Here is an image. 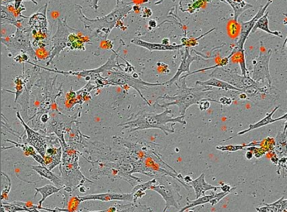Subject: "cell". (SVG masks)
<instances>
[{
	"label": "cell",
	"mask_w": 287,
	"mask_h": 212,
	"mask_svg": "<svg viewBox=\"0 0 287 212\" xmlns=\"http://www.w3.org/2000/svg\"><path fill=\"white\" fill-rule=\"evenodd\" d=\"M272 50H261L257 58L253 59L252 78L256 83H265L272 86V78L270 75V61L272 56Z\"/></svg>",
	"instance_id": "8fae6325"
},
{
	"label": "cell",
	"mask_w": 287,
	"mask_h": 212,
	"mask_svg": "<svg viewBox=\"0 0 287 212\" xmlns=\"http://www.w3.org/2000/svg\"><path fill=\"white\" fill-rule=\"evenodd\" d=\"M117 212H155L150 207L141 204L139 202H130L127 204H116Z\"/></svg>",
	"instance_id": "83f0119b"
},
{
	"label": "cell",
	"mask_w": 287,
	"mask_h": 212,
	"mask_svg": "<svg viewBox=\"0 0 287 212\" xmlns=\"http://www.w3.org/2000/svg\"><path fill=\"white\" fill-rule=\"evenodd\" d=\"M238 99H240V100H246V99H250V98L248 97L246 93H244V92H240V94H238Z\"/></svg>",
	"instance_id": "b9f144b4"
},
{
	"label": "cell",
	"mask_w": 287,
	"mask_h": 212,
	"mask_svg": "<svg viewBox=\"0 0 287 212\" xmlns=\"http://www.w3.org/2000/svg\"><path fill=\"white\" fill-rule=\"evenodd\" d=\"M234 52L232 51V53L230 54L227 58H222V60L220 61L219 63H217L216 65L212 66V67H209V68H202V69H198V70L194 71V72H192L190 73H187L186 75L182 76L180 78H186L188 76L192 75V74H195V73H201V72H203V71L211 70V69H214V68H220V67H224V66H227L229 63L230 59L232 58Z\"/></svg>",
	"instance_id": "4dcf8cb0"
},
{
	"label": "cell",
	"mask_w": 287,
	"mask_h": 212,
	"mask_svg": "<svg viewBox=\"0 0 287 212\" xmlns=\"http://www.w3.org/2000/svg\"><path fill=\"white\" fill-rule=\"evenodd\" d=\"M23 1H27V0H15L14 6H15V10H19V9L22 6ZM28 1H31V2L34 3L35 5H38L37 1H35V0H28Z\"/></svg>",
	"instance_id": "60d3db41"
},
{
	"label": "cell",
	"mask_w": 287,
	"mask_h": 212,
	"mask_svg": "<svg viewBox=\"0 0 287 212\" xmlns=\"http://www.w3.org/2000/svg\"><path fill=\"white\" fill-rule=\"evenodd\" d=\"M13 203L23 208L25 212H41L40 209H38L37 205L33 204L31 202L26 203V202L14 201Z\"/></svg>",
	"instance_id": "d6a6232c"
},
{
	"label": "cell",
	"mask_w": 287,
	"mask_h": 212,
	"mask_svg": "<svg viewBox=\"0 0 287 212\" xmlns=\"http://www.w3.org/2000/svg\"><path fill=\"white\" fill-rule=\"evenodd\" d=\"M112 52L113 53L111 54L108 60L106 61L103 65L100 66L97 68H93V69H88V70L68 71V72H65V71L58 70L57 68H49L48 67H42V66H39L37 64H36V66L40 69H44V70L50 72V73H55L66 76H77V77L85 78L87 82H95V81L103 78L104 76L102 74L107 73L109 71L115 70V69L122 70V68H121L122 65L118 63V58H120L121 56L119 55L118 52L115 51V50H112Z\"/></svg>",
	"instance_id": "9c48e42d"
},
{
	"label": "cell",
	"mask_w": 287,
	"mask_h": 212,
	"mask_svg": "<svg viewBox=\"0 0 287 212\" xmlns=\"http://www.w3.org/2000/svg\"><path fill=\"white\" fill-rule=\"evenodd\" d=\"M253 156H254V154H253L252 151H248L246 155H245V157H246L248 160H250V159L252 158Z\"/></svg>",
	"instance_id": "7dc6e473"
},
{
	"label": "cell",
	"mask_w": 287,
	"mask_h": 212,
	"mask_svg": "<svg viewBox=\"0 0 287 212\" xmlns=\"http://www.w3.org/2000/svg\"><path fill=\"white\" fill-rule=\"evenodd\" d=\"M30 35L31 29L27 26L20 25L16 27L15 34L10 35L8 37H2L0 39L1 44L7 48V50L12 54H20V53H26L32 58V60L37 62V54L34 50L32 43L30 41Z\"/></svg>",
	"instance_id": "ba28073f"
},
{
	"label": "cell",
	"mask_w": 287,
	"mask_h": 212,
	"mask_svg": "<svg viewBox=\"0 0 287 212\" xmlns=\"http://www.w3.org/2000/svg\"><path fill=\"white\" fill-rule=\"evenodd\" d=\"M64 187H57L53 184H46L45 186L40 187V188H35V194L34 196V199L36 198V195L38 194H41V199H40L39 203H38V206L42 207V204L45 202V199H47L48 197L53 195L54 194H58V192L61 190H63Z\"/></svg>",
	"instance_id": "d4e9b609"
},
{
	"label": "cell",
	"mask_w": 287,
	"mask_h": 212,
	"mask_svg": "<svg viewBox=\"0 0 287 212\" xmlns=\"http://www.w3.org/2000/svg\"><path fill=\"white\" fill-rule=\"evenodd\" d=\"M203 1H204L205 3H207V2H211L212 0H203Z\"/></svg>",
	"instance_id": "816d5d0a"
},
{
	"label": "cell",
	"mask_w": 287,
	"mask_h": 212,
	"mask_svg": "<svg viewBox=\"0 0 287 212\" xmlns=\"http://www.w3.org/2000/svg\"><path fill=\"white\" fill-rule=\"evenodd\" d=\"M206 174L202 173L199 177H197L196 179H192L189 182V185L194 189L195 194H196V199H199L201 197L204 195L205 193L209 190H218L221 189V186H214L212 184H209L206 182Z\"/></svg>",
	"instance_id": "d6986e66"
},
{
	"label": "cell",
	"mask_w": 287,
	"mask_h": 212,
	"mask_svg": "<svg viewBox=\"0 0 287 212\" xmlns=\"http://www.w3.org/2000/svg\"><path fill=\"white\" fill-rule=\"evenodd\" d=\"M172 111L166 108L162 113L157 114L154 112H148L144 111H139L137 113L132 114L124 123L119 124L118 126H123L121 130L127 129L129 133L135 131H142L147 129H159L161 130L166 136L169 134L175 132L174 126L169 127V123H179L185 126L187 122L184 119L185 116H179L172 117Z\"/></svg>",
	"instance_id": "7a4b0ae2"
},
{
	"label": "cell",
	"mask_w": 287,
	"mask_h": 212,
	"mask_svg": "<svg viewBox=\"0 0 287 212\" xmlns=\"http://www.w3.org/2000/svg\"><path fill=\"white\" fill-rule=\"evenodd\" d=\"M285 120L286 122H285V127H284V130L285 131H287V113H285V115H283V116H280V117H278V121H284Z\"/></svg>",
	"instance_id": "7bdbcfd3"
},
{
	"label": "cell",
	"mask_w": 287,
	"mask_h": 212,
	"mask_svg": "<svg viewBox=\"0 0 287 212\" xmlns=\"http://www.w3.org/2000/svg\"><path fill=\"white\" fill-rule=\"evenodd\" d=\"M47 8L48 4H45L29 18L28 25L31 29V34L34 38L33 45L35 46H37L38 43L48 37Z\"/></svg>",
	"instance_id": "7c38bea8"
},
{
	"label": "cell",
	"mask_w": 287,
	"mask_h": 212,
	"mask_svg": "<svg viewBox=\"0 0 287 212\" xmlns=\"http://www.w3.org/2000/svg\"><path fill=\"white\" fill-rule=\"evenodd\" d=\"M141 10H142V8H141V6H140V5H136V4L133 5V9H132V10L135 11V12H141Z\"/></svg>",
	"instance_id": "ee69618b"
},
{
	"label": "cell",
	"mask_w": 287,
	"mask_h": 212,
	"mask_svg": "<svg viewBox=\"0 0 287 212\" xmlns=\"http://www.w3.org/2000/svg\"><path fill=\"white\" fill-rule=\"evenodd\" d=\"M33 170H35L36 173H37L40 176V179H46L53 183L55 186L57 187H64V184H63V179L59 178V177L57 176L55 174H53V172L51 169H48L47 167L45 166V165H36V166H32Z\"/></svg>",
	"instance_id": "cb8c5ba5"
},
{
	"label": "cell",
	"mask_w": 287,
	"mask_h": 212,
	"mask_svg": "<svg viewBox=\"0 0 287 212\" xmlns=\"http://www.w3.org/2000/svg\"><path fill=\"white\" fill-rule=\"evenodd\" d=\"M283 15H284V16H285V19H284V21H283V23H284V25H287V14L284 13Z\"/></svg>",
	"instance_id": "681fc988"
},
{
	"label": "cell",
	"mask_w": 287,
	"mask_h": 212,
	"mask_svg": "<svg viewBox=\"0 0 287 212\" xmlns=\"http://www.w3.org/2000/svg\"><path fill=\"white\" fill-rule=\"evenodd\" d=\"M279 108H280V106H276L271 112L266 114V116H265L264 118L261 119L260 121H258V122L255 124H250L247 129H245L244 131H240L238 133L236 134L234 136H231L229 138L225 139V140L222 141V142L229 141V140L234 138L236 136H243V135H245V134L248 133V132H250V131H253V130H256V129L260 128V127H263V126H268V125H270V124L275 123L276 121H278V118L273 119L274 114L276 112V111H277Z\"/></svg>",
	"instance_id": "ffe728a7"
},
{
	"label": "cell",
	"mask_w": 287,
	"mask_h": 212,
	"mask_svg": "<svg viewBox=\"0 0 287 212\" xmlns=\"http://www.w3.org/2000/svg\"><path fill=\"white\" fill-rule=\"evenodd\" d=\"M162 43L164 44V45H169V39H168V38H164L163 41H162Z\"/></svg>",
	"instance_id": "c3c4849f"
},
{
	"label": "cell",
	"mask_w": 287,
	"mask_h": 212,
	"mask_svg": "<svg viewBox=\"0 0 287 212\" xmlns=\"http://www.w3.org/2000/svg\"><path fill=\"white\" fill-rule=\"evenodd\" d=\"M272 2L273 0H268L266 5L261 6L257 14L251 20L246 21V22L240 23V37H238L237 45L235 46L238 51L245 50V42H246V40H247L248 37L250 36V34L252 33L255 24L257 23L258 20H260V18L262 17L263 15H265L267 11L268 8L272 4Z\"/></svg>",
	"instance_id": "5bb4252c"
},
{
	"label": "cell",
	"mask_w": 287,
	"mask_h": 212,
	"mask_svg": "<svg viewBox=\"0 0 287 212\" xmlns=\"http://www.w3.org/2000/svg\"><path fill=\"white\" fill-rule=\"evenodd\" d=\"M217 150L223 152H236V151L245 150V145H228V146H217Z\"/></svg>",
	"instance_id": "836d02e7"
},
{
	"label": "cell",
	"mask_w": 287,
	"mask_h": 212,
	"mask_svg": "<svg viewBox=\"0 0 287 212\" xmlns=\"http://www.w3.org/2000/svg\"><path fill=\"white\" fill-rule=\"evenodd\" d=\"M78 197V202L85 201H128L133 202V194L131 193H103V194H86L83 196Z\"/></svg>",
	"instance_id": "2e32d148"
},
{
	"label": "cell",
	"mask_w": 287,
	"mask_h": 212,
	"mask_svg": "<svg viewBox=\"0 0 287 212\" xmlns=\"http://www.w3.org/2000/svg\"><path fill=\"white\" fill-rule=\"evenodd\" d=\"M285 170H286V171H287V168H286V169H285Z\"/></svg>",
	"instance_id": "f5cc1de1"
},
{
	"label": "cell",
	"mask_w": 287,
	"mask_h": 212,
	"mask_svg": "<svg viewBox=\"0 0 287 212\" xmlns=\"http://www.w3.org/2000/svg\"><path fill=\"white\" fill-rule=\"evenodd\" d=\"M201 58L199 56H192L190 54V49L189 47H185V51H184L183 58H182L181 63L179 65L176 73L174 74V77L164 83V85L171 86L172 84L176 83L177 81L179 80V78H181V75L184 73H192L190 71V65L194 61L200 60Z\"/></svg>",
	"instance_id": "e0dca14e"
},
{
	"label": "cell",
	"mask_w": 287,
	"mask_h": 212,
	"mask_svg": "<svg viewBox=\"0 0 287 212\" xmlns=\"http://www.w3.org/2000/svg\"><path fill=\"white\" fill-rule=\"evenodd\" d=\"M215 195H216V193L215 192H212V194H208V195H203V196L201 197L199 199H196L195 200H189V198H187V202H188V204L186 206H184L183 209H180L178 212H185L189 209H192V208H195V207L199 206V205H203V204H208V203H211L212 199H214Z\"/></svg>",
	"instance_id": "f546056e"
},
{
	"label": "cell",
	"mask_w": 287,
	"mask_h": 212,
	"mask_svg": "<svg viewBox=\"0 0 287 212\" xmlns=\"http://www.w3.org/2000/svg\"><path fill=\"white\" fill-rule=\"evenodd\" d=\"M1 212H10V211H9V210H7V209H5V208H4V207H1Z\"/></svg>",
	"instance_id": "f907efd6"
},
{
	"label": "cell",
	"mask_w": 287,
	"mask_h": 212,
	"mask_svg": "<svg viewBox=\"0 0 287 212\" xmlns=\"http://www.w3.org/2000/svg\"><path fill=\"white\" fill-rule=\"evenodd\" d=\"M222 184V186H221V190L222 192H226V193H231L232 190H234V189H237V187H233L232 188V186H230L229 184H225L223 183H221Z\"/></svg>",
	"instance_id": "ab89813d"
},
{
	"label": "cell",
	"mask_w": 287,
	"mask_h": 212,
	"mask_svg": "<svg viewBox=\"0 0 287 212\" xmlns=\"http://www.w3.org/2000/svg\"><path fill=\"white\" fill-rule=\"evenodd\" d=\"M16 116L25 128V134H26L25 142L32 146L45 158L48 148V137L49 136L45 132L35 131V129H32L30 126H28L27 122L24 120L20 111L16 112Z\"/></svg>",
	"instance_id": "4fadbf2b"
},
{
	"label": "cell",
	"mask_w": 287,
	"mask_h": 212,
	"mask_svg": "<svg viewBox=\"0 0 287 212\" xmlns=\"http://www.w3.org/2000/svg\"><path fill=\"white\" fill-rule=\"evenodd\" d=\"M106 78V86H119V87H127V88H133L141 96L144 102H146L149 106H151L149 100H147L141 93V89H147L150 87H158V86H164V83H152L145 82L142 80L137 73L130 74L125 71L120 69L109 71L107 72Z\"/></svg>",
	"instance_id": "52a82bcc"
},
{
	"label": "cell",
	"mask_w": 287,
	"mask_h": 212,
	"mask_svg": "<svg viewBox=\"0 0 287 212\" xmlns=\"http://www.w3.org/2000/svg\"><path fill=\"white\" fill-rule=\"evenodd\" d=\"M13 2L15 3V0H1V5H11Z\"/></svg>",
	"instance_id": "f6af8a7d"
},
{
	"label": "cell",
	"mask_w": 287,
	"mask_h": 212,
	"mask_svg": "<svg viewBox=\"0 0 287 212\" xmlns=\"http://www.w3.org/2000/svg\"><path fill=\"white\" fill-rule=\"evenodd\" d=\"M1 175L3 176H5L6 178V184H3V188L2 190H1V195H0V199H1V201H6L8 200V195H9V193H10V189H11V186H12V183L11 181L9 183V184L7 185L8 183V177L9 175L5 174V172H2L1 173Z\"/></svg>",
	"instance_id": "1f68e13d"
},
{
	"label": "cell",
	"mask_w": 287,
	"mask_h": 212,
	"mask_svg": "<svg viewBox=\"0 0 287 212\" xmlns=\"http://www.w3.org/2000/svg\"><path fill=\"white\" fill-rule=\"evenodd\" d=\"M222 1L227 3L232 8L233 12H234L235 22H238V18L243 13L245 12V10L254 9L252 5H250L245 0H222Z\"/></svg>",
	"instance_id": "4316f807"
},
{
	"label": "cell",
	"mask_w": 287,
	"mask_h": 212,
	"mask_svg": "<svg viewBox=\"0 0 287 212\" xmlns=\"http://www.w3.org/2000/svg\"><path fill=\"white\" fill-rule=\"evenodd\" d=\"M230 28H232V30H229L230 35H231L232 37H236V36L240 37V25H238L237 22L233 21V23L230 25Z\"/></svg>",
	"instance_id": "d590c367"
},
{
	"label": "cell",
	"mask_w": 287,
	"mask_h": 212,
	"mask_svg": "<svg viewBox=\"0 0 287 212\" xmlns=\"http://www.w3.org/2000/svg\"><path fill=\"white\" fill-rule=\"evenodd\" d=\"M179 79L181 82L180 85H179L177 82L175 83L178 88L176 95L169 96L166 94V95L160 96L157 98V100L165 99V100H170L171 102L160 104L158 103V101H156L155 103L152 106H154V108L166 109L169 108V106L176 105L179 107L180 116H185L186 111L190 106L194 105V104L198 105V103L202 99H204L206 96L212 92V88L209 86H206V87L197 86L195 88H189L187 86L185 78H179Z\"/></svg>",
	"instance_id": "5b68a950"
},
{
	"label": "cell",
	"mask_w": 287,
	"mask_h": 212,
	"mask_svg": "<svg viewBox=\"0 0 287 212\" xmlns=\"http://www.w3.org/2000/svg\"><path fill=\"white\" fill-rule=\"evenodd\" d=\"M131 42L133 45L145 48L151 52H153V51H168V50L173 51V50H179L182 48L185 47L184 44H181V45H176V44L164 45L163 43L148 42V41L141 40V39H132Z\"/></svg>",
	"instance_id": "ac0fdd59"
},
{
	"label": "cell",
	"mask_w": 287,
	"mask_h": 212,
	"mask_svg": "<svg viewBox=\"0 0 287 212\" xmlns=\"http://www.w3.org/2000/svg\"><path fill=\"white\" fill-rule=\"evenodd\" d=\"M99 0H92V7H93V10H98L99 5H98Z\"/></svg>",
	"instance_id": "bcb514c9"
},
{
	"label": "cell",
	"mask_w": 287,
	"mask_h": 212,
	"mask_svg": "<svg viewBox=\"0 0 287 212\" xmlns=\"http://www.w3.org/2000/svg\"><path fill=\"white\" fill-rule=\"evenodd\" d=\"M74 32H78V30L70 27L65 18H58L57 31H56L55 35H53V38L51 39L52 47H51L49 56H48L46 66L50 65L54 60V58L58 57L62 51L68 47L69 35Z\"/></svg>",
	"instance_id": "30bf717a"
},
{
	"label": "cell",
	"mask_w": 287,
	"mask_h": 212,
	"mask_svg": "<svg viewBox=\"0 0 287 212\" xmlns=\"http://www.w3.org/2000/svg\"><path fill=\"white\" fill-rule=\"evenodd\" d=\"M26 10L25 6H22L19 10H15L14 5H0V18L1 25H14L15 28L21 25L24 19H27L26 16L22 15V11Z\"/></svg>",
	"instance_id": "9a60e30c"
},
{
	"label": "cell",
	"mask_w": 287,
	"mask_h": 212,
	"mask_svg": "<svg viewBox=\"0 0 287 212\" xmlns=\"http://www.w3.org/2000/svg\"><path fill=\"white\" fill-rule=\"evenodd\" d=\"M89 42L88 38L83 37L78 32L72 33L69 35L68 41V48L69 50H85V44Z\"/></svg>",
	"instance_id": "484cf974"
},
{
	"label": "cell",
	"mask_w": 287,
	"mask_h": 212,
	"mask_svg": "<svg viewBox=\"0 0 287 212\" xmlns=\"http://www.w3.org/2000/svg\"><path fill=\"white\" fill-rule=\"evenodd\" d=\"M196 85L203 86V87L209 86L212 88H217L225 91H238V92L244 91L232 83H227L226 81L216 78H210L209 80L207 81H197Z\"/></svg>",
	"instance_id": "7402d4cb"
},
{
	"label": "cell",
	"mask_w": 287,
	"mask_h": 212,
	"mask_svg": "<svg viewBox=\"0 0 287 212\" xmlns=\"http://www.w3.org/2000/svg\"><path fill=\"white\" fill-rule=\"evenodd\" d=\"M116 7L108 15L103 17L89 19L83 13L81 5H76V12L78 19L83 23L86 30L93 34V37L100 40H106L114 28L118 26L119 23L131 14L133 9L134 2H125L124 0H116Z\"/></svg>",
	"instance_id": "6da1fadb"
},
{
	"label": "cell",
	"mask_w": 287,
	"mask_h": 212,
	"mask_svg": "<svg viewBox=\"0 0 287 212\" xmlns=\"http://www.w3.org/2000/svg\"><path fill=\"white\" fill-rule=\"evenodd\" d=\"M218 101H219L220 104H222V105L229 106L232 104L233 99L228 98V97H222V98H219Z\"/></svg>",
	"instance_id": "74e56055"
},
{
	"label": "cell",
	"mask_w": 287,
	"mask_h": 212,
	"mask_svg": "<svg viewBox=\"0 0 287 212\" xmlns=\"http://www.w3.org/2000/svg\"><path fill=\"white\" fill-rule=\"evenodd\" d=\"M153 15V11H152L151 9L150 8L148 7H144L142 8V10H141V17L142 18H150Z\"/></svg>",
	"instance_id": "f35d334b"
},
{
	"label": "cell",
	"mask_w": 287,
	"mask_h": 212,
	"mask_svg": "<svg viewBox=\"0 0 287 212\" xmlns=\"http://www.w3.org/2000/svg\"><path fill=\"white\" fill-rule=\"evenodd\" d=\"M154 179V183L149 190L156 192L164 199L165 207L163 212H166L170 207L179 209V202L183 198L180 194L183 185L177 179L169 175H163Z\"/></svg>",
	"instance_id": "8992f818"
},
{
	"label": "cell",
	"mask_w": 287,
	"mask_h": 212,
	"mask_svg": "<svg viewBox=\"0 0 287 212\" xmlns=\"http://www.w3.org/2000/svg\"><path fill=\"white\" fill-rule=\"evenodd\" d=\"M269 12L266 11L265 15H263L262 17L260 18V20H258L257 23L255 24V27L253 29L252 33H255L258 29L265 31V33H268L270 35H275L277 37H283L282 33L280 31H278V30H275V31H272V30H270V27H269Z\"/></svg>",
	"instance_id": "f1b7e54d"
},
{
	"label": "cell",
	"mask_w": 287,
	"mask_h": 212,
	"mask_svg": "<svg viewBox=\"0 0 287 212\" xmlns=\"http://www.w3.org/2000/svg\"><path fill=\"white\" fill-rule=\"evenodd\" d=\"M63 149L62 161L59 164L61 179L64 184L66 194H72L76 189L83 187L86 183L93 184V181L83 175L79 166L81 152L68 146L65 137L59 139Z\"/></svg>",
	"instance_id": "3957f363"
},
{
	"label": "cell",
	"mask_w": 287,
	"mask_h": 212,
	"mask_svg": "<svg viewBox=\"0 0 287 212\" xmlns=\"http://www.w3.org/2000/svg\"><path fill=\"white\" fill-rule=\"evenodd\" d=\"M5 141L13 144V147L21 149L24 154H25V156H30V157L34 158V160L38 162L39 164H41V165H45V158L32 146H30V144H28L27 142H20H20H16V141H13L11 140H9V139L5 140Z\"/></svg>",
	"instance_id": "44dd1931"
},
{
	"label": "cell",
	"mask_w": 287,
	"mask_h": 212,
	"mask_svg": "<svg viewBox=\"0 0 287 212\" xmlns=\"http://www.w3.org/2000/svg\"><path fill=\"white\" fill-rule=\"evenodd\" d=\"M212 102L219 103V101L216 100V99L204 98V99H202V100L198 103V107H199L200 111H207V109L210 108V106H211V103H212Z\"/></svg>",
	"instance_id": "e575fe53"
},
{
	"label": "cell",
	"mask_w": 287,
	"mask_h": 212,
	"mask_svg": "<svg viewBox=\"0 0 287 212\" xmlns=\"http://www.w3.org/2000/svg\"><path fill=\"white\" fill-rule=\"evenodd\" d=\"M92 168L89 169L91 176L93 179H100L101 177L108 179H123L134 187L141 184L142 179L135 176L137 169V162L130 161L128 159H121L115 162H89Z\"/></svg>",
	"instance_id": "277c9868"
},
{
	"label": "cell",
	"mask_w": 287,
	"mask_h": 212,
	"mask_svg": "<svg viewBox=\"0 0 287 212\" xmlns=\"http://www.w3.org/2000/svg\"><path fill=\"white\" fill-rule=\"evenodd\" d=\"M230 193H226V192L222 191L221 192V193H216L214 199H212L210 204H212V206H214L217 203H219L224 197L227 196V195H228Z\"/></svg>",
	"instance_id": "8d00e7d4"
},
{
	"label": "cell",
	"mask_w": 287,
	"mask_h": 212,
	"mask_svg": "<svg viewBox=\"0 0 287 212\" xmlns=\"http://www.w3.org/2000/svg\"><path fill=\"white\" fill-rule=\"evenodd\" d=\"M274 152L280 160L287 159V131L283 129L279 131L275 138V147Z\"/></svg>",
	"instance_id": "603a6c76"
}]
</instances>
